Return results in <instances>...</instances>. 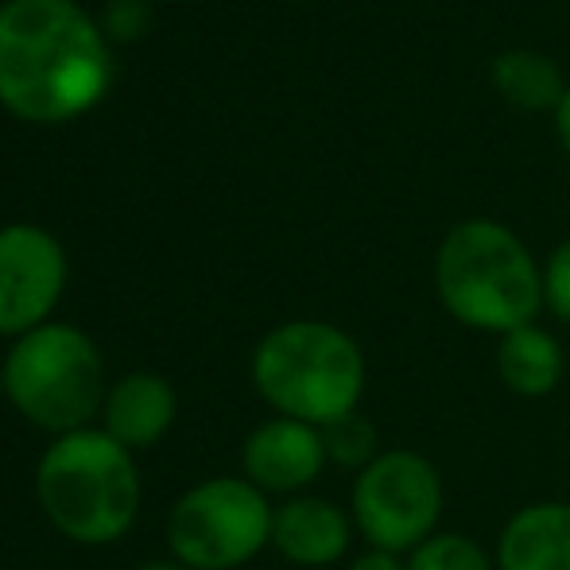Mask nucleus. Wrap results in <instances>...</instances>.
Here are the masks:
<instances>
[{"mask_svg": "<svg viewBox=\"0 0 570 570\" xmlns=\"http://www.w3.org/2000/svg\"><path fill=\"white\" fill-rule=\"evenodd\" d=\"M326 465L331 458H326L323 431L284 415L261 423L240 446V470L261 493L299 497L323 478Z\"/></svg>", "mask_w": 570, "mask_h": 570, "instance_id": "nucleus-9", "label": "nucleus"}, {"mask_svg": "<svg viewBox=\"0 0 570 570\" xmlns=\"http://www.w3.org/2000/svg\"><path fill=\"white\" fill-rule=\"evenodd\" d=\"M323 443H326V458H331L334 465H342V470H353V473H361L376 454L384 451L373 420L361 415V412H350V415H342V420L326 423Z\"/></svg>", "mask_w": 570, "mask_h": 570, "instance_id": "nucleus-16", "label": "nucleus"}, {"mask_svg": "<svg viewBox=\"0 0 570 570\" xmlns=\"http://www.w3.org/2000/svg\"><path fill=\"white\" fill-rule=\"evenodd\" d=\"M114 82L106 31L78 0L0 4V106L31 125L90 114Z\"/></svg>", "mask_w": 570, "mask_h": 570, "instance_id": "nucleus-1", "label": "nucleus"}, {"mask_svg": "<svg viewBox=\"0 0 570 570\" xmlns=\"http://www.w3.org/2000/svg\"><path fill=\"white\" fill-rule=\"evenodd\" d=\"M407 559V570H497V559L473 535L439 528Z\"/></svg>", "mask_w": 570, "mask_h": 570, "instance_id": "nucleus-15", "label": "nucleus"}, {"mask_svg": "<svg viewBox=\"0 0 570 570\" xmlns=\"http://www.w3.org/2000/svg\"><path fill=\"white\" fill-rule=\"evenodd\" d=\"M272 512L248 478H210L171 509L167 548L190 570H237L272 543Z\"/></svg>", "mask_w": 570, "mask_h": 570, "instance_id": "nucleus-7", "label": "nucleus"}, {"mask_svg": "<svg viewBox=\"0 0 570 570\" xmlns=\"http://www.w3.org/2000/svg\"><path fill=\"white\" fill-rule=\"evenodd\" d=\"M345 570H407V559L404 556H392V551H376V548H365L361 556L350 559Z\"/></svg>", "mask_w": 570, "mask_h": 570, "instance_id": "nucleus-18", "label": "nucleus"}, {"mask_svg": "<svg viewBox=\"0 0 570 570\" xmlns=\"http://www.w3.org/2000/svg\"><path fill=\"white\" fill-rule=\"evenodd\" d=\"M543 311L570 326V237L543 261Z\"/></svg>", "mask_w": 570, "mask_h": 570, "instance_id": "nucleus-17", "label": "nucleus"}, {"mask_svg": "<svg viewBox=\"0 0 570 570\" xmlns=\"http://www.w3.org/2000/svg\"><path fill=\"white\" fill-rule=\"evenodd\" d=\"M489 82L520 114H556L570 86L563 67L535 47H509V51L493 55Z\"/></svg>", "mask_w": 570, "mask_h": 570, "instance_id": "nucleus-14", "label": "nucleus"}, {"mask_svg": "<svg viewBox=\"0 0 570 570\" xmlns=\"http://www.w3.org/2000/svg\"><path fill=\"white\" fill-rule=\"evenodd\" d=\"M353 535H357V528H353L350 509L315 493L287 497L272 512V548L292 567H338L350 556Z\"/></svg>", "mask_w": 570, "mask_h": 570, "instance_id": "nucleus-10", "label": "nucleus"}, {"mask_svg": "<svg viewBox=\"0 0 570 570\" xmlns=\"http://www.w3.org/2000/svg\"><path fill=\"white\" fill-rule=\"evenodd\" d=\"M179 396L159 373H128L106 392L101 423L106 435L117 439L125 451H148L171 431Z\"/></svg>", "mask_w": 570, "mask_h": 570, "instance_id": "nucleus-11", "label": "nucleus"}, {"mask_svg": "<svg viewBox=\"0 0 570 570\" xmlns=\"http://www.w3.org/2000/svg\"><path fill=\"white\" fill-rule=\"evenodd\" d=\"M497 376L520 400H543L563 384L567 353L563 342L540 323H528L497 338Z\"/></svg>", "mask_w": 570, "mask_h": 570, "instance_id": "nucleus-13", "label": "nucleus"}, {"mask_svg": "<svg viewBox=\"0 0 570 570\" xmlns=\"http://www.w3.org/2000/svg\"><path fill=\"white\" fill-rule=\"evenodd\" d=\"M136 570H190L183 563H148V567H136Z\"/></svg>", "mask_w": 570, "mask_h": 570, "instance_id": "nucleus-20", "label": "nucleus"}, {"mask_svg": "<svg viewBox=\"0 0 570 570\" xmlns=\"http://www.w3.org/2000/svg\"><path fill=\"white\" fill-rule=\"evenodd\" d=\"M67 287V253L39 226L0 229V334L23 338L51 318Z\"/></svg>", "mask_w": 570, "mask_h": 570, "instance_id": "nucleus-8", "label": "nucleus"}, {"mask_svg": "<svg viewBox=\"0 0 570 570\" xmlns=\"http://www.w3.org/2000/svg\"><path fill=\"white\" fill-rule=\"evenodd\" d=\"M0 392H4V365H0Z\"/></svg>", "mask_w": 570, "mask_h": 570, "instance_id": "nucleus-21", "label": "nucleus"}, {"mask_svg": "<svg viewBox=\"0 0 570 570\" xmlns=\"http://www.w3.org/2000/svg\"><path fill=\"white\" fill-rule=\"evenodd\" d=\"M497 570H570V501L520 504L493 548Z\"/></svg>", "mask_w": 570, "mask_h": 570, "instance_id": "nucleus-12", "label": "nucleus"}, {"mask_svg": "<svg viewBox=\"0 0 570 570\" xmlns=\"http://www.w3.org/2000/svg\"><path fill=\"white\" fill-rule=\"evenodd\" d=\"M443 473L412 446H389L361 473H353L350 517L357 535L376 551L412 556L443 528Z\"/></svg>", "mask_w": 570, "mask_h": 570, "instance_id": "nucleus-6", "label": "nucleus"}, {"mask_svg": "<svg viewBox=\"0 0 570 570\" xmlns=\"http://www.w3.org/2000/svg\"><path fill=\"white\" fill-rule=\"evenodd\" d=\"M106 365L78 326L47 323L16 338L4 357V396L51 435L90 428L106 404Z\"/></svg>", "mask_w": 570, "mask_h": 570, "instance_id": "nucleus-5", "label": "nucleus"}, {"mask_svg": "<svg viewBox=\"0 0 570 570\" xmlns=\"http://www.w3.org/2000/svg\"><path fill=\"white\" fill-rule=\"evenodd\" d=\"M431 284L458 326L493 338L535 323L543 311V264L497 218L454 222L435 248Z\"/></svg>", "mask_w": 570, "mask_h": 570, "instance_id": "nucleus-2", "label": "nucleus"}, {"mask_svg": "<svg viewBox=\"0 0 570 570\" xmlns=\"http://www.w3.org/2000/svg\"><path fill=\"white\" fill-rule=\"evenodd\" d=\"M368 365L350 331L323 318H292L272 326L253 350V384L284 420L323 431L326 423L361 412Z\"/></svg>", "mask_w": 570, "mask_h": 570, "instance_id": "nucleus-3", "label": "nucleus"}, {"mask_svg": "<svg viewBox=\"0 0 570 570\" xmlns=\"http://www.w3.org/2000/svg\"><path fill=\"white\" fill-rule=\"evenodd\" d=\"M551 125H556V140L559 148H563V156L570 159V86L563 94V101L556 106V114H551Z\"/></svg>", "mask_w": 570, "mask_h": 570, "instance_id": "nucleus-19", "label": "nucleus"}, {"mask_svg": "<svg viewBox=\"0 0 570 570\" xmlns=\"http://www.w3.org/2000/svg\"><path fill=\"white\" fill-rule=\"evenodd\" d=\"M36 493L47 520L67 540L101 548L136 524L140 512V473L132 451L106 431H70L59 435L39 458Z\"/></svg>", "mask_w": 570, "mask_h": 570, "instance_id": "nucleus-4", "label": "nucleus"}]
</instances>
